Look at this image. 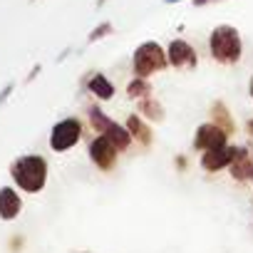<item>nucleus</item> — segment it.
<instances>
[{
  "label": "nucleus",
  "mask_w": 253,
  "mask_h": 253,
  "mask_svg": "<svg viewBox=\"0 0 253 253\" xmlns=\"http://www.w3.org/2000/svg\"><path fill=\"white\" fill-rule=\"evenodd\" d=\"M209 55L221 67H236L243 60V38L236 25L221 23L209 33Z\"/></svg>",
  "instance_id": "1"
},
{
  "label": "nucleus",
  "mask_w": 253,
  "mask_h": 253,
  "mask_svg": "<svg viewBox=\"0 0 253 253\" xmlns=\"http://www.w3.org/2000/svg\"><path fill=\"white\" fill-rule=\"evenodd\" d=\"M47 174L50 167L42 154H23L10 164V179L25 194H40L47 186Z\"/></svg>",
  "instance_id": "2"
},
{
  "label": "nucleus",
  "mask_w": 253,
  "mask_h": 253,
  "mask_svg": "<svg viewBox=\"0 0 253 253\" xmlns=\"http://www.w3.org/2000/svg\"><path fill=\"white\" fill-rule=\"evenodd\" d=\"M171 65H169V55H167V47L157 40H147L142 45L134 47L132 52V75L134 77H154V75H162L167 72Z\"/></svg>",
  "instance_id": "3"
},
{
  "label": "nucleus",
  "mask_w": 253,
  "mask_h": 253,
  "mask_svg": "<svg viewBox=\"0 0 253 253\" xmlns=\"http://www.w3.org/2000/svg\"><path fill=\"white\" fill-rule=\"evenodd\" d=\"M82 137H84V122L80 117H65L52 124L47 144L55 154H65V152L75 149L82 142Z\"/></svg>",
  "instance_id": "4"
},
{
  "label": "nucleus",
  "mask_w": 253,
  "mask_h": 253,
  "mask_svg": "<svg viewBox=\"0 0 253 253\" xmlns=\"http://www.w3.org/2000/svg\"><path fill=\"white\" fill-rule=\"evenodd\" d=\"M87 157H89V162H92L99 171L109 174V171L117 169L122 152L114 147V142H112L107 134H94V137L87 142Z\"/></svg>",
  "instance_id": "5"
},
{
  "label": "nucleus",
  "mask_w": 253,
  "mask_h": 253,
  "mask_svg": "<svg viewBox=\"0 0 253 253\" xmlns=\"http://www.w3.org/2000/svg\"><path fill=\"white\" fill-rule=\"evenodd\" d=\"M167 55H169L171 70L194 72L199 67V50L189 40H184V38H171L169 45H167Z\"/></svg>",
  "instance_id": "6"
},
{
  "label": "nucleus",
  "mask_w": 253,
  "mask_h": 253,
  "mask_svg": "<svg viewBox=\"0 0 253 253\" xmlns=\"http://www.w3.org/2000/svg\"><path fill=\"white\" fill-rule=\"evenodd\" d=\"M80 92H87V94L94 97L97 102H109V99H114L117 87H114V82H112L104 72H99V70H87V72L82 75V80H80Z\"/></svg>",
  "instance_id": "7"
},
{
  "label": "nucleus",
  "mask_w": 253,
  "mask_h": 253,
  "mask_svg": "<svg viewBox=\"0 0 253 253\" xmlns=\"http://www.w3.org/2000/svg\"><path fill=\"white\" fill-rule=\"evenodd\" d=\"M124 126L129 129L137 152H149V149L154 147L157 137H154V129H152V122H147L139 112H129V114H126Z\"/></svg>",
  "instance_id": "8"
},
{
  "label": "nucleus",
  "mask_w": 253,
  "mask_h": 253,
  "mask_svg": "<svg viewBox=\"0 0 253 253\" xmlns=\"http://www.w3.org/2000/svg\"><path fill=\"white\" fill-rule=\"evenodd\" d=\"M228 139H231V137L221 129L218 124H213L211 119H206L204 124L196 126L194 139H191V147H194V152H209V149H216V147L228 144Z\"/></svg>",
  "instance_id": "9"
},
{
  "label": "nucleus",
  "mask_w": 253,
  "mask_h": 253,
  "mask_svg": "<svg viewBox=\"0 0 253 253\" xmlns=\"http://www.w3.org/2000/svg\"><path fill=\"white\" fill-rule=\"evenodd\" d=\"M226 171L236 184H248L251 171H253V152L246 144H233V157H231V164Z\"/></svg>",
  "instance_id": "10"
},
{
  "label": "nucleus",
  "mask_w": 253,
  "mask_h": 253,
  "mask_svg": "<svg viewBox=\"0 0 253 253\" xmlns=\"http://www.w3.org/2000/svg\"><path fill=\"white\" fill-rule=\"evenodd\" d=\"M231 157H233V144H223V147L201 152L199 167H201L206 174H218V171H226V169H228Z\"/></svg>",
  "instance_id": "11"
},
{
  "label": "nucleus",
  "mask_w": 253,
  "mask_h": 253,
  "mask_svg": "<svg viewBox=\"0 0 253 253\" xmlns=\"http://www.w3.org/2000/svg\"><path fill=\"white\" fill-rule=\"evenodd\" d=\"M206 117H209L213 124H218L228 137H236L238 124H236V119H233V114H231V109H228V104H226L223 99H213V102L209 104V114H206Z\"/></svg>",
  "instance_id": "12"
},
{
  "label": "nucleus",
  "mask_w": 253,
  "mask_h": 253,
  "mask_svg": "<svg viewBox=\"0 0 253 253\" xmlns=\"http://www.w3.org/2000/svg\"><path fill=\"white\" fill-rule=\"evenodd\" d=\"M23 211V196L13 186H0V218L15 221Z\"/></svg>",
  "instance_id": "13"
},
{
  "label": "nucleus",
  "mask_w": 253,
  "mask_h": 253,
  "mask_svg": "<svg viewBox=\"0 0 253 253\" xmlns=\"http://www.w3.org/2000/svg\"><path fill=\"white\" fill-rule=\"evenodd\" d=\"M134 104H137V112H139L147 122H152V124H164V122H167V107H164V102H162L159 97L149 94V97H144V99H137Z\"/></svg>",
  "instance_id": "14"
},
{
  "label": "nucleus",
  "mask_w": 253,
  "mask_h": 253,
  "mask_svg": "<svg viewBox=\"0 0 253 253\" xmlns=\"http://www.w3.org/2000/svg\"><path fill=\"white\" fill-rule=\"evenodd\" d=\"M84 117H87V126L92 129V134H104L109 126H112V122H114V119L102 109V104H99L97 99L84 107Z\"/></svg>",
  "instance_id": "15"
},
{
  "label": "nucleus",
  "mask_w": 253,
  "mask_h": 253,
  "mask_svg": "<svg viewBox=\"0 0 253 253\" xmlns=\"http://www.w3.org/2000/svg\"><path fill=\"white\" fill-rule=\"evenodd\" d=\"M104 134L114 142V147H117L122 154H126V152H132V149H134V139H132L129 129H126L124 124H119V122H112V126H109Z\"/></svg>",
  "instance_id": "16"
},
{
  "label": "nucleus",
  "mask_w": 253,
  "mask_h": 253,
  "mask_svg": "<svg viewBox=\"0 0 253 253\" xmlns=\"http://www.w3.org/2000/svg\"><path fill=\"white\" fill-rule=\"evenodd\" d=\"M124 92H126V99L137 102V99H144V97L154 94V84H152L149 77H134V75H132V80L126 82Z\"/></svg>",
  "instance_id": "17"
},
{
  "label": "nucleus",
  "mask_w": 253,
  "mask_h": 253,
  "mask_svg": "<svg viewBox=\"0 0 253 253\" xmlns=\"http://www.w3.org/2000/svg\"><path fill=\"white\" fill-rule=\"evenodd\" d=\"M112 35H114V23H112V20H102V23H97V25L87 33V45L102 42V40H107V38H112Z\"/></svg>",
  "instance_id": "18"
},
{
  "label": "nucleus",
  "mask_w": 253,
  "mask_h": 253,
  "mask_svg": "<svg viewBox=\"0 0 253 253\" xmlns=\"http://www.w3.org/2000/svg\"><path fill=\"white\" fill-rule=\"evenodd\" d=\"M174 167H176L179 174H186V169H189V157H186V154H176V157H174Z\"/></svg>",
  "instance_id": "19"
},
{
  "label": "nucleus",
  "mask_w": 253,
  "mask_h": 253,
  "mask_svg": "<svg viewBox=\"0 0 253 253\" xmlns=\"http://www.w3.org/2000/svg\"><path fill=\"white\" fill-rule=\"evenodd\" d=\"M15 92V82H8V84H3V89H0V107H3L8 99H10V94Z\"/></svg>",
  "instance_id": "20"
},
{
  "label": "nucleus",
  "mask_w": 253,
  "mask_h": 253,
  "mask_svg": "<svg viewBox=\"0 0 253 253\" xmlns=\"http://www.w3.org/2000/svg\"><path fill=\"white\" fill-rule=\"evenodd\" d=\"M40 72H42V65H40V62H35V65L30 67V72H28V77H25V84H30V82H35Z\"/></svg>",
  "instance_id": "21"
},
{
  "label": "nucleus",
  "mask_w": 253,
  "mask_h": 253,
  "mask_svg": "<svg viewBox=\"0 0 253 253\" xmlns=\"http://www.w3.org/2000/svg\"><path fill=\"white\" fill-rule=\"evenodd\" d=\"M243 132H246V137L253 142V117H248V119H246V124H243Z\"/></svg>",
  "instance_id": "22"
},
{
  "label": "nucleus",
  "mask_w": 253,
  "mask_h": 253,
  "mask_svg": "<svg viewBox=\"0 0 253 253\" xmlns=\"http://www.w3.org/2000/svg\"><path fill=\"white\" fill-rule=\"evenodd\" d=\"M211 3H223V0H191L194 8H206V5H211Z\"/></svg>",
  "instance_id": "23"
},
{
  "label": "nucleus",
  "mask_w": 253,
  "mask_h": 253,
  "mask_svg": "<svg viewBox=\"0 0 253 253\" xmlns=\"http://www.w3.org/2000/svg\"><path fill=\"white\" fill-rule=\"evenodd\" d=\"M70 55H72V47H65V50H62V52H60V55H57L55 60H57V62H65V60H67Z\"/></svg>",
  "instance_id": "24"
},
{
  "label": "nucleus",
  "mask_w": 253,
  "mask_h": 253,
  "mask_svg": "<svg viewBox=\"0 0 253 253\" xmlns=\"http://www.w3.org/2000/svg\"><path fill=\"white\" fill-rule=\"evenodd\" d=\"M248 97H251V99H253V75H251V77H248Z\"/></svg>",
  "instance_id": "25"
},
{
  "label": "nucleus",
  "mask_w": 253,
  "mask_h": 253,
  "mask_svg": "<svg viewBox=\"0 0 253 253\" xmlns=\"http://www.w3.org/2000/svg\"><path fill=\"white\" fill-rule=\"evenodd\" d=\"M179 3H184V0H164V5H179Z\"/></svg>",
  "instance_id": "26"
},
{
  "label": "nucleus",
  "mask_w": 253,
  "mask_h": 253,
  "mask_svg": "<svg viewBox=\"0 0 253 253\" xmlns=\"http://www.w3.org/2000/svg\"><path fill=\"white\" fill-rule=\"evenodd\" d=\"M104 5H107V0H97V10H99V8H104Z\"/></svg>",
  "instance_id": "27"
},
{
  "label": "nucleus",
  "mask_w": 253,
  "mask_h": 253,
  "mask_svg": "<svg viewBox=\"0 0 253 253\" xmlns=\"http://www.w3.org/2000/svg\"><path fill=\"white\" fill-rule=\"evenodd\" d=\"M251 186H253V171H251Z\"/></svg>",
  "instance_id": "28"
},
{
  "label": "nucleus",
  "mask_w": 253,
  "mask_h": 253,
  "mask_svg": "<svg viewBox=\"0 0 253 253\" xmlns=\"http://www.w3.org/2000/svg\"><path fill=\"white\" fill-rule=\"evenodd\" d=\"M30 3H38V0H30Z\"/></svg>",
  "instance_id": "29"
}]
</instances>
